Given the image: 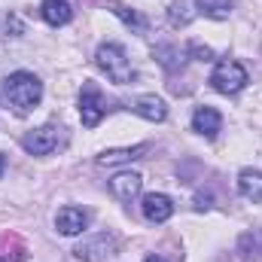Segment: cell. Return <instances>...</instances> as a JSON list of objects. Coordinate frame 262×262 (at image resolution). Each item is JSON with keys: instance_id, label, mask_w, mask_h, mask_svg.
<instances>
[{"instance_id": "obj_1", "label": "cell", "mask_w": 262, "mask_h": 262, "mask_svg": "<svg viewBox=\"0 0 262 262\" xmlns=\"http://www.w3.org/2000/svg\"><path fill=\"white\" fill-rule=\"evenodd\" d=\"M0 95L18 116H25L43 101V82H40V76H34L28 70H15L0 82Z\"/></svg>"}, {"instance_id": "obj_2", "label": "cell", "mask_w": 262, "mask_h": 262, "mask_svg": "<svg viewBox=\"0 0 262 262\" xmlns=\"http://www.w3.org/2000/svg\"><path fill=\"white\" fill-rule=\"evenodd\" d=\"M95 64L107 73L110 82L116 85H128L134 82V67L128 61V52L119 46V43H101L98 52H95Z\"/></svg>"}, {"instance_id": "obj_3", "label": "cell", "mask_w": 262, "mask_h": 262, "mask_svg": "<svg viewBox=\"0 0 262 262\" xmlns=\"http://www.w3.org/2000/svg\"><path fill=\"white\" fill-rule=\"evenodd\" d=\"M247 82H250L247 70L238 64V61H232V58H223V61H216L213 73H210V85H213L220 95H238V92H241Z\"/></svg>"}, {"instance_id": "obj_4", "label": "cell", "mask_w": 262, "mask_h": 262, "mask_svg": "<svg viewBox=\"0 0 262 262\" xmlns=\"http://www.w3.org/2000/svg\"><path fill=\"white\" fill-rule=\"evenodd\" d=\"M116 250H119V238L113 232H101V235H92L82 244H76L73 247V259L76 262H107Z\"/></svg>"}, {"instance_id": "obj_5", "label": "cell", "mask_w": 262, "mask_h": 262, "mask_svg": "<svg viewBox=\"0 0 262 262\" xmlns=\"http://www.w3.org/2000/svg\"><path fill=\"white\" fill-rule=\"evenodd\" d=\"M107 98L104 92L95 85V82H82L79 89V116H82V125L85 128H95L104 116H107Z\"/></svg>"}, {"instance_id": "obj_6", "label": "cell", "mask_w": 262, "mask_h": 262, "mask_svg": "<svg viewBox=\"0 0 262 262\" xmlns=\"http://www.w3.org/2000/svg\"><path fill=\"white\" fill-rule=\"evenodd\" d=\"M58 137H61V128H58V125H40V128L28 131V134L21 137V146H25V152H31V156H49V152L58 146Z\"/></svg>"}, {"instance_id": "obj_7", "label": "cell", "mask_w": 262, "mask_h": 262, "mask_svg": "<svg viewBox=\"0 0 262 262\" xmlns=\"http://www.w3.org/2000/svg\"><path fill=\"white\" fill-rule=\"evenodd\" d=\"M140 210H143V220L146 223L162 226V223H168L174 216V201L165 195V192H149V195H143V201H140Z\"/></svg>"}, {"instance_id": "obj_8", "label": "cell", "mask_w": 262, "mask_h": 262, "mask_svg": "<svg viewBox=\"0 0 262 262\" xmlns=\"http://www.w3.org/2000/svg\"><path fill=\"white\" fill-rule=\"evenodd\" d=\"M55 229L67 235V238H73V235H82L85 229H89V210H82V207H73V204H67L61 207L58 213H55Z\"/></svg>"}, {"instance_id": "obj_9", "label": "cell", "mask_w": 262, "mask_h": 262, "mask_svg": "<svg viewBox=\"0 0 262 262\" xmlns=\"http://www.w3.org/2000/svg\"><path fill=\"white\" fill-rule=\"evenodd\" d=\"M128 110L137 113L140 119H146V122H165V119H168V107H165V101L156 98V95H137V98H131Z\"/></svg>"}, {"instance_id": "obj_10", "label": "cell", "mask_w": 262, "mask_h": 262, "mask_svg": "<svg viewBox=\"0 0 262 262\" xmlns=\"http://www.w3.org/2000/svg\"><path fill=\"white\" fill-rule=\"evenodd\" d=\"M149 149V143H137V146H116V149H104L95 162L101 168H116V165H128L134 159H143Z\"/></svg>"}, {"instance_id": "obj_11", "label": "cell", "mask_w": 262, "mask_h": 262, "mask_svg": "<svg viewBox=\"0 0 262 262\" xmlns=\"http://www.w3.org/2000/svg\"><path fill=\"white\" fill-rule=\"evenodd\" d=\"M140 186H143V177L137 171H119L113 180H110V192L119 198V201H131V198L140 195Z\"/></svg>"}, {"instance_id": "obj_12", "label": "cell", "mask_w": 262, "mask_h": 262, "mask_svg": "<svg viewBox=\"0 0 262 262\" xmlns=\"http://www.w3.org/2000/svg\"><path fill=\"white\" fill-rule=\"evenodd\" d=\"M223 128V116L213 107H195L192 113V131H198L201 137H216Z\"/></svg>"}, {"instance_id": "obj_13", "label": "cell", "mask_w": 262, "mask_h": 262, "mask_svg": "<svg viewBox=\"0 0 262 262\" xmlns=\"http://www.w3.org/2000/svg\"><path fill=\"white\" fill-rule=\"evenodd\" d=\"M40 12H43L46 25L61 28V25H67V21L73 18V3H70V0H43V3H40Z\"/></svg>"}, {"instance_id": "obj_14", "label": "cell", "mask_w": 262, "mask_h": 262, "mask_svg": "<svg viewBox=\"0 0 262 262\" xmlns=\"http://www.w3.org/2000/svg\"><path fill=\"white\" fill-rule=\"evenodd\" d=\"M238 192L241 198H247V201H262V171L256 168H241V174H238Z\"/></svg>"}, {"instance_id": "obj_15", "label": "cell", "mask_w": 262, "mask_h": 262, "mask_svg": "<svg viewBox=\"0 0 262 262\" xmlns=\"http://www.w3.org/2000/svg\"><path fill=\"white\" fill-rule=\"evenodd\" d=\"M28 247L21 244L18 235H0V262H25Z\"/></svg>"}, {"instance_id": "obj_16", "label": "cell", "mask_w": 262, "mask_h": 262, "mask_svg": "<svg viewBox=\"0 0 262 262\" xmlns=\"http://www.w3.org/2000/svg\"><path fill=\"white\" fill-rule=\"evenodd\" d=\"M107 9H110V12H113L116 18H122V21H125L128 28H134L137 34H143V31H146V18H143V15H140L137 9H131V6H125V3H110Z\"/></svg>"}, {"instance_id": "obj_17", "label": "cell", "mask_w": 262, "mask_h": 262, "mask_svg": "<svg viewBox=\"0 0 262 262\" xmlns=\"http://www.w3.org/2000/svg\"><path fill=\"white\" fill-rule=\"evenodd\" d=\"M198 12H204L207 18H216V21H223V18H229L232 15V0H195Z\"/></svg>"}, {"instance_id": "obj_18", "label": "cell", "mask_w": 262, "mask_h": 262, "mask_svg": "<svg viewBox=\"0 0 262 262\" xmlns=\"http://www.w3.org/2000/svg\"><path fill=\"white\" fill-rule=\"evenodd\" d=\"M192 18H195V9H192L186 0H174V3L168 6V21H171L174 28H186Z\"/></svg>"}, {"instance_id": "obj_19", "label": "cell", "mask_w": 262, "mask_h": 262, "mask_svg": "<svg viewBox=\"0 0 262 262\" xmlns=\"http://www.w3.org/2000/svg\"><path fill=\"white\" fill-rule=\"evenodd\" d=\"M189 55H195L198 61H210V58H213L210 46H198V43H192V46H189Z\"/></svg>"}, {"instance_id": "obj_20", "label": "cell", "mask_w": 262, "mask_h": 262, "mask_svg": "<svg viewBox=\"0 0 262 262\" xmlns=\"http://www.w3.org/2000/svg\"><path fill=\"white\" fill-rule=\"evenodd\" d=\"M210 201H213L210 192H198V195H195V207H198V210H207V207H210Z\"/></svg>"}, {"instance_id": "obj_21", "label": "cell", "mask_w": 262, "mask_h": 262, "mask_svg": "<svg viewBox=\"0 0 262 262\" xmlns=\"http://www.w3.org/2000/svg\"><path fill=\"white\" fill-rule=\"evenodd\" d=\"M3 171H6V152H0V177H3Z\"/></svg>"}, {"instance_id": "obj_22", "label": "cell", "mask_w": 262, "mask_h": 262, "mask_svg": "<svg viewBox=\"0 0 262 262\" xmlns=\"http://www.w3.org/2000/svg\"><path fill=\"white\" fill-rule=\"evenodd\" d=\"M143 262H168V259H165V256H146Z\"/></svg>"}]
</instances>
